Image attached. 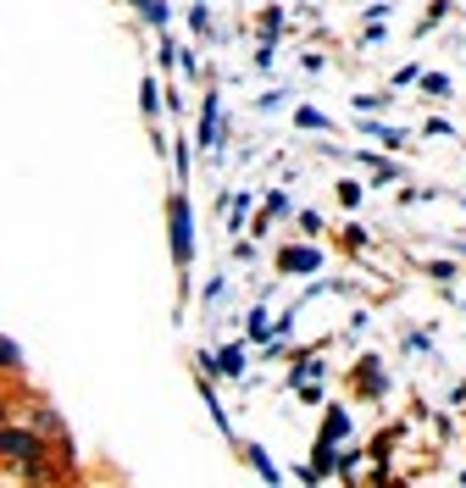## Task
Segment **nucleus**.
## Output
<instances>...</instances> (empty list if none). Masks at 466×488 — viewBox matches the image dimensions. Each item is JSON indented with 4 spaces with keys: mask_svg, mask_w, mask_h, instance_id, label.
Returning <instances> with one entry per match:
<instances>
[{
    "mask_svg": "<svg viewBox=\"0 0 466 488\" xmlns=\"http://www.w3.org/2000/svg\"><path fill=\"white\" fill-rule=\"evenodd\" d=\"M0 461H12L22 472H45V444H40V428H0Z\"/></svg>",
    "mask_w": 466,
    "mask_h": 488,
    "instance_id": "nucleus-1",
    "label": "nucleus"
},
{
    "mask_svg": "<svg viewBox=\"0 0 466 488\" xmlns=\"http://www.w3.org/2000/svg\"><path fill=\"white\" fill-rule=\"evenodd\" d=\"M166 227H173V262H178V272H189V262H194V222H189L184 194L166 200Z\"/></svg>",
    "mask_w": 466,
    "mask_h": 488,
    "instance_id": "nucleus-2",
    "label": "nucleus"
},
{
    "mask_svg": "<svg viewBox=\"0 0 466 488\" xmlns=\"http://www.w3.org/2000/svg\"><path fill=\"white\" fill-rule=\"evenodd\" d=\"M327 255L317 244H283L278 250V272H294V278H306V272H322Z\"/></svg>",
    "mask_w": 466,
    "mask_h": 488,
    "instance_id": "nucleus-3",
    "label": "nucleus"
},
{
    "mask_svg": "<svg viewBox=\"0 0 466 488\" xmlns=\"http://www.w3.org/2000/svg\"><path fill=\"white\" fill-rule=\"evenodd\" d=\"M355 388H361L366 400H383L389 395V367L378 361V355H361V361H355Z\"/></svg>",
    "mask_w": 466,
    "mask_h": 488,
    "instance_id": "nucleus-4",
    "label": "nucleus"
},
{
    "mask_svg": "<svg viewBox=\"0 0 466 488\" xmlns=\"http://www.w3.org/2000/svg\"><path fill=\"white\" fill-rule=\"evenodd\" d=\"M355 128H361V134H366V139H372V145H383V150H399V145H406V139H411V134H406V128H389V122H378V117H361Z\"/></svg>",
    "mask_w": 466,
    "mask_h": 488,
    "instance_id": "nucleus-5",
    "label": "nucleus"
},
{
    "mask_svg": "<svg viewBox=\"0 0 466 488\" xmlns=\"http://www.w3.org/2000/svg\"><path fill=\"white\" fill-rule=\"evenodd\" d=\"M355 161L372 173V183H399V161H389V155H378V150H355Z\"/></svg>",
    "mask_w": 466,
    "mask_h": 488,
    "instance_id": "nucleus-6",
    "label": "nucleus"
},
{
    "mask_svg": "<svg viewBox=\"0 0 466 488\" xmlns=\"http://www.w3.org/2000/svg\"><path fill=\"white\" fill-rule=\"evenodd\" d=\"M317 444H333V449H339V444H350V411H339V405H333L327 416H322V439Z\"/></svg>",
    "mask_w": 466,
    "mask_h": 488,
    "instance_id": "nucleus-7",
    "label": "nucleus"
},
{
    "mask_svg": "<svg viewBox=\"0 0 466 488\" xmlns=\"http://www.w3.org/2000/svg\"><path fill=\"white\" fill-rule=\"evenodd\" d=\"M217 128H222V117H217V94H206V106H200V134H194V145H217Z\"/></svg>",
    "mask_w": 466,
    "mask_h": 488,
    "instance_id": "nucleus-8",
    "label": "nucleus"
},
{
    "mask_svg": "<svg viewBox=\"0 0 466 488\" xmlns=\"http://www.w3.org/2000/svg\"><path fill=\"white\" fill-rule=\"evenodd\" d=\"M417 84H422L427 101H450V94H455V78H450V73H422Z\"/></svg>",
    "mask_w": 466,
    "mask_h": 488,
    "instance_id": "nucleus-9",
    "label": "nucleus"
},
{
    "mask_svg": "<svg viewBox=\"0 0 466 488\" xmlns=\"http://www.w3.org/2000/svg\"><path fill=\"white\" fill-rule=\"evenodd\" d=\"M245 461H250V466H255L266 483H283V472H278L273 461H266V449H261V444H245Z\"/></svg>",
    "mask_w": 466,
    "mask_h": 488,
    "instance_id": "nucleus-10",
    "label": "nucleus"
},
{
    "mask_svg": "<svg viewBox=\"0 0 466 488\" xmlns=\"http://www.w3.org/2000/svg\"><path fill=\"white\" fill-rule=\"evenodd\" d=\"M217 361H222V377H239V383H245V350H239V344L217 350Z\"/></svg>",
    "mask_w": 466,
    "mask_h": 488,
    "instance_id": "nucleus-11",
    "label": "nucleus"
},
{
    "mask_svg": "<svg viewBox=\"0 0 466 488\" xmlns=\"http://www.w3.org/2000/svg\"><path fill=\"white\" fill-rule=\"evenodd\" d=\"M294 128H311V134H322V128H333V117L317 111V106H300V111H294Z\"/></svg>",
    "mask_w": 466,
    "mask_h": 488,
    "instance_id": "nucleus-12",
    "label": "nucleus"
},
{
    "mask_svg": "<svg viewBox=\"0 0 466 488\" xmlns=\"http://www.w3.org/2000/svg\"><path fill=\"white\" fill-rule=\"evenodd\" d=\"M250 339H255V344H273V316H266V306L250 311Z\"/></svg>",
    "mask_w": 466,
    "mask_h": 488,
    "instance_id": "nucleus-13",
    "label": "nucleus"
},
{
    "mask_svg": "<svg viewBox=\"0 0 466 488\" xmlns=\"http://www.w3.org/2000/svg\"><path fill=\"white\" fill-rule=\"evenodd\" d=\"M245 217H250V194H228V227L233 234L245 227Z\"/></svg>",
    "mask_w": 466,
    "mask_h": 488,
    "instance_id": "nucleus-14",
    "label": "nucleus"
},
{
    "mask_svg": "<svg viewBox=\"0 0 466 488\" xmlns=\"http://www.w3.org/2000/svg\"><path fill=\"white\" fill-rule=\"evenodd\" d=\"M289 383H294V388H300V383H322V361H317V355H306V361L289 372Z\"/></svg>",
    "mask_w": 466,
    "mask_h": 488,
    "instance_id": "nucleus-15",
    "label": "nucleus"
},
{
    "mask_svg": "<svg viewBox=\"0 0 466 488\" xmlns=\"http://www.w3.org/2000/svg\"><path fill=\"white\" fill-rule=\"evenodd\" d=\"M283 211H289V194H283V189H273V194H266V217L255 222V234H266V222H273V217H283Z\"/></svg>",
    "mask_w": 466,
    "mask_h": 488,
    "instance_id": "nucleus-16",
    "label": "nucleus"
},
{
    "mask_svg": "<svg viewBox=\"0 0 466 488\" xmlns=\"http://www.w3.org/2000/svg\"><path fill=\"white\" fill-rule=\"evenodd\" d=\"M422 272H427L433 283H455V278H461V267H455V262H444V255H439V262H422Z\"/></svg>",
    "mask_w": 466,
    "mask_h": 488,
    "instance_id": "nucleus-17",
    "label": "nucleus"
},
{
    "mask_svg": "<svg viewBox=\"0 0 466 488\" xmlns=\"http://www.w3.org/2000/svg\"><path fill=\"white\" fill-rule=\"evenodd\" d=\"M139 106H145V117H150V122L161 117V89H156V78H145V84H139Z\"/></svg>",
    "mask_w": 466,
    "mask_h": 488,
    "instance_id": "nucleus-18",
    "label": "nucleus"
},
{
    "mask_svg": "<svg viewBox=\"0 0 466 488\" xmlns=\"http://www.w3.org/2000/svg\"><path fill=\"white\" fill-rule=\"evenodd\" d=\"M283 34V12L278 6H266V17H261V45H273Z\"/></svg>",
    "mask_w": 466,
    "mask_h": 488,
    "instance_id": "nucleus-19",
    "label": "nucleus"
},
{
    "mask_svg": "<svg viewBox=\"0 0 466 488\" xmlns=\"http://www.w3.org/2000/svg\"><path fill=\"white\" fill-rule=\"evenodd\" d=\"M444 17H450V0H427V22L417 28V34H433V28H439Z\"/></svg>",
    "mask_w": 466,
    "mask_h": 488,
    "instance_id": "nucleus-20",
    "label": "nucleus"
},
{
    "mask_svg": "<svg viewBox=\"0 0 466 488\" xmlns=\"http://www.w3.org/2000/svg\"><path fill=\"white\" fill-rule=\"evenodd\" d=\"M133 6H139V12H145V22L166 28V0H133Z\"/></svg>",
    "mask_w": 466,
    "mask_h": 488,
    "instance_id": "nucleus-21",
    "label": "nucleus"
},
{
    "mask_svg": "<svg viewBox=\"0 0 466 488\" xmlns=\"http://www.w3.org/2000/svg\"><path fill=\"white\" fill-rule=\"evenodd\" d=\"M339 206H345V211H361V183H355V178L339 183Z\"/></svg>",
    "mask_w": 466,
    "mask_h": 488,
    "instance_id": "nucleus-22",
    "label": "nucleus"
},
{
    "mask_svg": "<svg viewBox=\"0 0 466 488\" xmlns=\"http://www.w3.org/2000/svg\"><path fill=\"white\" fill-rule=\"evenodd\" d=\"M189 28H194V34H211V12H206V0H194V12H189Z\"/></svg>",
    "mask_w": 466,
    "mask_h": 488,
    "instance_id": "nucleus-23",
    "label": "nucleus"
},
{
    "mask_svg": "<svg viewBox=\"0 0 466 488\" xmlns=\"http://www.w3.org/2000/svg\"><path fill=\"white\" fill-rule=\"evenodd\" d=\"M422 134H427V139H455V128H450L444 117H427V122H422Z\"/></svg>",
    "mask_w": 466,
    "mask_h": 488,
    "instance_id": "nucleus-24",
    "label": "nucleus"
},
{
    "mask_svg": "<svg viewBox=\"0 0 466 488\" xmlns=\"http://www.w3.org/2000/svg\"><path fill=\"white\" fill-rule=\"evenodd\" d=\"M0 367H6V372H17V367H22V350H17L12 339H0Z\"/></svg>",
    "mask_w": 466,
    "mask_h": 488,
    "instance_id": "nucleus-25",
    "label": "nucleus"
},
{
    "mask_svg": "<svg viewBox=\"0 0 466 488\" xmlns=\"http://www.w3.org/2000/svg\"><path fill=\"white\" fill-rule=\"evenodd\" d=\"M345 250H350V255H361V250H366V227H355V222L345 227Z\"/></svg>",
    "mask_w": 466,
    "mask_h": 488,
    "instance_id": "nucleus-26",
    "label": "nucleus"
},
{
    "mask_svg": "<svg viewBox=\"0 0 466 488\" xmlns=\"http://www.w3.org/2000/svg\"><path fill=\"white\" fill-rule=\"evenodd\" d=\"M406 350H417V355H427V350H433V339H427L422 328H411V333H406Z\"/></svg>",
    "mask_w": 466,
    "mask_h": 488,
    "instance_id": "nucleus-27",
    "label": "nucleus"
},
{
    "mask_svg": "<svg viewBox=\"0 0 466 488\" xmlns=\"http://www.w3.org/2000/svg\"><path fill=\"white\" fill-rule=\"evenodd\" d=\"M33 428H40V433H50V439H56V433H61V421H56V411H40V421H33Z\"/></svg>",
    "mask_w": 466,
    "mask_h": 488,
    "instance_id": "nucleus-28",
    "label": "nucleus"
},
{
    "mask_svg": "<svg viewBox=\"0 0 466 488\" xmlns=\"http://www.w3.org/2000/svg\"><path fill=\"white\" fill-rule=\"evenodd\" d=\"M300 400H306V405H322V383H300Z\"/></svg>",
    "mask_w": 466,
    "mask_h": 488,
    "instance_id": "nucleus-29",
    "label": "nucleus"
},
{
    "mask_svg": "<svg viewBox=\"0 0 466 488\" xmlns=\"http://www.w3.org/2000/svg\"><path fill=\"white\" fill-rule=\"evenodd\" d=\"M417 78H422V67H399V73H394V89H406V84H417Z\"/></svg>",
    "mask_w": 466,
    "mask_h": 488,
    "instance_id": "nucleus-30",
    "label": "nucleus"
},
{
    "mask_svg": "<svg viewBox=\"0 0 466 488\" xmlns=\"http://www.w3.org/2000/svg\"><path fill=\"white\" fill-rule=\"evenodd\" d=\"M0 428H6V400H0Z\"/></svg>",
    "mask_w": 466,
    "mask_h": 488,
    "instance_id": "nucleus-31",
    "label": "nucleus"
},
{
    "mask_svg": "<svg viewBox=\"0 0 466 488\" xmlns=\"http://www.w3.org/2000/svg\"><path fill=\"white\" fill-rule=\"evenodd\" d=\"M455 483H466V466H461V472H455Z\"/></svg>",
    "mask_w": 466,
    "mask_h": 488,
    "instance_id": "nucleus-32",
    "label": "nucleus"
},
{
    "mask_svg": "<svg viewBox=\"0 0 466 488\" xmlns=\"http://www.w3.org/2000/svg\"><path fill=\"white\" fill-rule=\"evenodd\" d=\"M455 395H461V400H466V383H461V388H455Z\"/></svg>",
    "mask_w": 466,
    "mask_h": 488,
    "instance_id": "nucleus-33",
    "label": "nucleus"
},
{
    "mask_svg": "<svg viewBox=\"0 0 466 488\" xmlns=\"http://www.w3.org/2000/svg\"><path fill=\"white\" fill-rule=\"evenodd\" d=\"M461 311H466V288H461Z\"/></svg>",
    "mask_w": 466,
    "mask_h": 488,
    "instance_id": "nucleus-34",
    "label": "nucleus"
},
{
    "mask_svg": "<svg viewBox=\"0 0 466 488\" xmlns=\"http://www.w3.org/2000/svg\"><path fill=\"white\" fill-rule=\"evenodd\" d=\"M455 255H466V244H455Z\"/></svg>",
    "mask_w": 466,
    "mask_h": 488,
    "instance_id": "nucleus-35",
    "label": "nucleus"
}]
</instances>
